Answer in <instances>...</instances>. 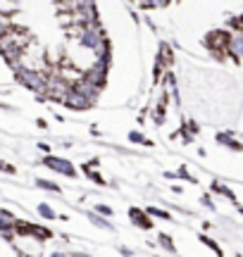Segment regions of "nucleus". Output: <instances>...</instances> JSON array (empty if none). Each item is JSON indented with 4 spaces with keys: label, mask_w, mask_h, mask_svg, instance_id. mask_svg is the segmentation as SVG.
<instances>
[{
    "label": "nucleus",
    "mask_w": 243,
    "mask_h": 257,
    "mask_svg": "<svg viewBox=\"0 0 243 257\" xmlns=\"http://www.w3.org/2000/svg\"><path fill=\"white\" fill-rule=\"evenodd\" d=\"M65 105H69V107H88L91 102L86 100V98H84V95H81V93L72 91V93H69V95H67V98H65Z\"/></svg>",
    "instance_id": "f257e3e1"
}]
</instances>
